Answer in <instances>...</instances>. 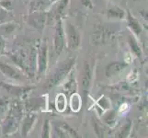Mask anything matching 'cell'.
Instances as JSON below:
<instances>
[{
	"mask_svg": "<svg viewBox=\"0 0 148 138\" xmlns=\"http://www.w3.org/2000/svg\"><path fill=\"white\" fill-rule=\"evenodd\" d=\"M24 105L19 99L15 100L11 104H9L8 113L4 117L0 124L1 135L3 136L12 135L19 129L20 122L25 114Z\"/></svg>",
	"mask_w": 148,
	"mask_h": 138,
	"instance_id": "6da1fadb",
	"label": "cell"
},
{
	"mask_svg": "<svg viewBox=\"0 0 148 138\" xmlns=\"http://www.w3.org/2000/svg\"><path fill=\"white\" fill-rule=\"evenodd\" d=\"M75 65V57H68L64 61L61 62L57 67L54 69L53 72L51 74V76L47 78L46 82L44 85V89L46 90H49L53 89V87L57 86L61 82L67 78L69 74L72 72L74 66Z\"/></svg>",
	"mask_w": 148,
	"mask_h": 138,
	"instance_id": "7a4b0ae2",
	"label": "cell"
},
{
	"mask_svg": "<svg viewBox=\"0 0 148 138\" xmlns=\"http://www.w3.org/2000/svg\"><path fill=\"white\" fill-rule=\"evenodd\" d=\"M48 44L46 40L42 42L37 48V71L36 75L38 79L45 75L48 68Z\"/></svg>",
	"mask_w": 148,
	"mask_h": 138,
	"instance_id": "3957f363",
	"label": "cell"
},
{
	"mask_svg": "<svg viewBox=\"0 0 148 138\" xmlns=\"http://www.w3.org/2000/svg\"><path fill=\"white\" fill-rule=\"evenodd\" d=\"M53 46V53L57 56H59L63 53L65 47V33L63 24V19H59L55 21Z\"/></svg>",
	"mask_w": 148,
	"mask_h": 138,
	"instance_id": "277c9868",
	"label": "cell"
},
{
	"mask_svg": "<svg viewBox=\"0 0 148 138\" xmlns=\"http://www.w3.org/2000/svg\"><path fill=\"white\" fill-rule=\"evenodd\" d=\"M65 45L71 51L77 50L81 45V33L74 24L67 22L64 30Z\"/></svg>",
	"mask_w": 148,
	"mask_h": 138,
	"instance_id": "5b68a950",
	"label": "cell"
},
{
	"mask_svg": "<svg viewBox=\"0 0 148 138\" xmlns=\"http://www.w3.org/2000/svg\"><path fill=\"white\" fill-rule=\"evenodd\" d=\"M114 40V32L105 27H98L90 37L91 43L98 46L111 43Z\"/></svg>",
	"mask_w": 148,
	"mask_h": 138,
	"instance_id": "8992f818",
	"label": "cell"
},
{
	"mask_svg": "<svg viewBox=\"0 0 148 138\" xmlns=\"http://www.w3.org/2000/svg\"><path fill=\"white\" fill-rule=\"evenodd\" d=\"M93 76V65L88 60L85 61L83 70H82V78H81V89L84 98V104L88 101V95L90 89L91 82H92Z\"/></svg>",
	"mask_w": 148,
	"mask_h": 138,
	"instance_id": "52a82bcc",
	"label": "cell"
},
{
	"mask_svg": "<svg viewBox=\"0 0 148 138\" xmlns=\"http://www.w3.org/2000/svg\"><path fill=\"white\" fill-rule=\"evenodd\" d=\"M0 87L6 90L8 93L14 96L15 98L19 100H25L28 97V95L32 91L34 87L32 86H18V85H13L7 82H0Z\"/></svg>",
	"mask_w": 148,
	"mask_h": 138,
	"instance_id": "ba28073f",
	"label": "cell"
},
{
	"mask_svg": "<svg viewBox=\"0 0 148 138\" xmlns=\"http://www.w3.org/2000/svg\"><path fill=\"white\" fill-rule=\"evenodd\" d=\"M28 54L29 50L26 49H19L14 52L8 53V57L14 63V65L19 68L25 76H28Z\"/></svg>",
	"mask_w": 148,
	"mask_h": 138,
	"instance_id": "9c48e42d",
	"label": "cell"
},
{
	"mask_svg": "<svg viewBox=\"0 0 148 138\" xmlns=\"http://www.w3.org/2000/svg\"><path fill=\"white\" fill-rule=\"evenodd\" d=\"M26 22L29 26L42 32L47 24V11H34L29 12L26 17Z\"/></svg>",
	"mask_w": 148,
	"mask_h": 138,
	"instance_id": "30bf717a",
	"label": "cell"
},
{
	"mask_svg": "<svg viewBox=\"0 0 148 138\" xmlns=\"http://www.w3.org/2000/svg\"><path fill=\"white\" fill-rule=\"evenodd\" d=\"M0 72L7 78L15 81H22L25 76V74L16 65H12L4 61H0Z\"/></svg>",
	"mask_w": 148,
	"mask_h": 138,
	"instance_id": "8fae6325",
	"label": "cell"
},
{
	"mask_svg": "<svg viewBox=\"0 0 148 138\" xmlns=\"http://www.w3.org/2000/svg\"><path fill=\"white\" fill-rule=\"evenodd\" d=\"M37 119L38 115L36 112H25L19 125L20 135L22 137H27L29 135L35 124L37 122Z\"/></svg>",
	"mask_w": 148,
	"mask_h": 138,
	"instance_id": "7c38bea8",
	"label": "cell"
},
{
	"mask_svg": "<svg viewBox=\"0 0 148 138\" xmlns=\"http://www.w3.org/2000/svg\"><path fill=\"white\" fill-rule=\"evenodd\" d=\"M70 0H57L53 3L50 9L47 11V19L51 18L52 20H57L62 19L65 9L67 8Z\"/></svg>",
	"mask_w": 148,
	"mask_h": 138,
	"instance_id": "4fadbf2b",
	"label": "cell"
},
{
	"mask_svg": "<svg viewBox=\"0 0 148 138\" xmlns=\"http://www.w3.org/2000/svg\"><path fill=\"white\" fill-rule=\"evenodd\" d=\"M47 106V100L45 97H36V98L28 99L25 101L24 109L27 112H39L43 111Z\"/></svg>",
	"mask_w": 148,
	"mask_h": 138,
	"instance_id": "5bb4252c",
	"label": "cell"
},
{
	"mask_svg": "<svg viewBox=\"0 0 148 138\" xmlns=\"http://www.w3.org/2000/svg\"><path fill=\"white\" fill-rule=\"evenodd\" d=\"M128 64L123 61H113L110 63L105 68V76L106 78H111L113 76L119 75L121 72H122L124 69L127 68Z\"/></svg>",
	"mask_w": 148,
	"mask_h": 138,
	"instance_id": "9a60e30c",
	"label": "cell"
},
{
	"mask_svg": "<svg viewBox=\"0 0 148 138\" xmlns=\"http://www.w3.org/2000/svg\"><path fill=\"white\" fill-rule=\"evenodd\" d=\"M125 19H126V22H127V26H128V28L130 29L132 33L136 37L140 36L142 32H143L142 25L139 22V20L131 13L130 10H127L126 11Z\"/></svg>",
	"mask_w": 148,
	"mask_h": 138,
	"instance_id": "2e32d148",
	"label": "cell"
},
{
	"mask_svg": "<svg viewBox=\"0 0 148 138\" xmlns=\"http://www.w3.org/2000/svg\"><path fill=\"white\" fill-rule=\"evenodd\" d=\"M126 17V12L116 5H110L107 9V18L110 20H122Z\"/></svg>",
	"mask_w": 148,
	"mask_h": 138,
	"instance_id": "e0dca14e",
	"label": "cell"
},
{
	"mask_svg": "<svg viewBox=\"0 0 148 138\" xmlns=\"http://www.w3.org/2000/svg\"><path fill=\"white\" fill-rule=\"evenodd\" d=\"M52 4V0H32L29 3V12L48 11Z\"/></svg>",
	"mask_w": 148,
	"mask_h": 138,
	"instance_id": "ac0fdd59",
	"label": "cell"
},
{
	"mask_svg": "<svg viewBox=\"0 0 148 138\" xmlns=\"http://www.w3.org/2000/svg\"><path fill=\"white\" fill-rule=\"evenodd\" d=\"M70 76H68L66 82L64 84V94L66 96H70L71 94H73L74 92H76L77 90V84H76V80L74 76V74L70 73Z\"/></svg>",
	"mask_w": 148,
	"mask_h": 138,
	"instance_id": "d6986e66",
	"label": "cell"
},
{
	"mask_svg": "<svg viewBox=\"0 0 148 138\" xmlns=\"http://www.w3.org/2000/svg\"><path fill=\"white\" fill-rule=\"evenodd\" d=\"M128 43L130 46V49L132 52L135 56H137L138 58H141L142 55H143V52H142V49H141V46L138 43V41L136 40L135 36L134 34H129L128 36Z\"/></svg>",
	"mask_w": 148,
	"mask_h": 138,
	"instance_id": "ffe728a7",
	"label": "cell"
},
{
	"mask_svg": "<svg viewBox=\"0 0 148 138\" xmlns=\"http://www.w3.org/2000/svg\"><path fill=\"white\" fill-rule=\"evenodd\" d=\"M116 117H117L116 111L109 109L107 110L106 112H103V114H102V121H103L104 124H106L108 127H111L115 124Z\"/></svg>",
	"mask_w": 148,
	"mask_h": 138,
	"instance_id": "44dd1931",
	"label": "cell"
},
{
	"mask_svg": "<svg viewBox=\"0 0 148 138\" xmlns=\"http://www.w3.org/2000/svg\"><path fill=\"white\" fill-rule=\"evenodd\" d=\"M70 100H69V105L70 108L74 112H78L81 110V104H82V100H81V97L77 93V92H74L73 94L70 96Z\"/></svg>",
	"mask_w": 148,
	"mask_h": 138,
	"instance_id": "7402d4cb",
	"label": "cell"
},
{
	"mask_svg": "<svg viewBox=\"0 0 148 138\" xmlns=\"http://www.w3.org/2000/svg\"><path fill=\"white\" fill-rule=\"evenodd\" d=\"M92 125L95 134L98 137H105L107 135V125L92 117Z\"/></svg>",
	"mask_w": 148,
	"mask_h": 138,
	"instance_id": "603a6c76",
	"label": "cell"
},
{
	"mask_svg": "<svg viewBox=\"0 0 148 138\" xmlns=\"http://www.w3.org/2000/svg\"><path fill=\"white\" fill-rule=\"evenodd\" d=\"M55 107L59 112H64L65 111L67 107V100H66V95L64 93H59L56 96Z\"/></svg>",
	"mask_w": 148,
	"mask_h": 138,
	"instance_id": "cb8c5ba5",
	"label": "cell"
},
{
	"mask_svg": "<svg viewBox=\"0 0 148 138\" xmlns=\"http://www.w3.org/2000/svg\"><path fill=\"white\" fill-rule=\"evenodd\" d=\"M59 126L62 128L64 133L67 135V137H74V138H79L81 137V135L76 132L72 126L70 124H68L66 122H59Z\"/></svg>",
	"mask_w": 148,
	"mask_h": 138,
	"instance_id": "d4e9b609",
	"label": "cell"
},
{
	"mask_svg": "<svg viewBox=\"0 0 148 138\" xmlns=\"http://www.w3.org/2000/svg\"><path fill=\"white\" fill-rule=\"evenodd\" d=\"M15 29H16V23L13 21H9L6 23H2L0 24V34L4 36V35H10L11 34Z\"/></svg>",
	"mask_w": 148,
	"mask_h": 138,
	"instance_id": "484cf974",
	"label": "cell"
},
{
	"mask_svg": "<svg viewBox=\"0 0 148 138\" xmlns=\"http://www.w3.org/2000/svg\"><path fill=\"white\" fill-rule=\"evenodd\" d=\"M131 130H132V122L131 121H127L126 124L121 126V128L120 131L117 133V135H115L118 138H126L128 137L131 134Z\"/></svg>",
	"mask_w": 148,
	"mask_h": 138,
	"instance_id": "4316f807",
	"label": "cell"
},
{
	"mask_svg": "<svg viewBox=\"0 0 148 138\" xmlns=\"http://www.w3.org/2000/svg\"><path fill=\"white\" fill-rule=\"evenodd\" d=\"M9 104H10V102L8 98H6V97L0 98V120L3 119L8 113Z\"/></svg>",
	"mask_w": 148,
	"mask_h": 138,
	"instance_id": "83f0119b",
	"label": "cell"
},
{
	"mask_svg": "<svg viewBox=\"0 0 148 138\" xmlns=\"http://www.w3.org/2000/svg\"><path fill=\"white\" fill-rule=\"evenodd\" d=\"M51 135H52V124H51L49 119H46L42 124V138H49V137H51Z\"/></svg>",
	"mask_w": 148,
	"mask_h": 138,
	"instance_id": "f1b7e54d",
	"label": "cell"
},
{
	"mask_svg": "<svg viewBox=\"0 0 148 138\" xmlns=\"http://www.w3.org/2000/svg\"><path fill=\"white\" fill-rule=\"evenodd\" d=\"M97 105H98L99 108H100V110L102 111L109 110V109H110V107H111L110 100L105 96L101 97V98H99L98 100V101H97Z\"/></svg>",
	"mask_w": 148,
	"mask_h": 138,
	"instance_id": "f546056e",
	"label": "cell"
},
{
	"mask_svg": "<svg viewBox=\"0 0 148 138\" xmlns=\"http://www.w3.org/2000/svg\"><path fill=\"white\" fill-rule=\"evenodd\" d=\"M12 17H13V15H12L11 11H8V10L1 9V11H0V24L12 21L13 20Z\"/></svg>",
	"mask_w": 148,
	"mask_h": 138,
	"instance_id": "4dcf8cb0",
	"label": "cell"
},
{
	"mask_svg": "<svg viewBox=\"0 0 148 138\" xmlns=\"http://www.w3.org/2000/svg\"><path fill=\"white\" fill-rule=\"evenodd\" d=\"M53 137H59V138H67V135L64 133V131L61 128V127L58 126H53Z\"/></svg>",
	"mask_w": 148,
	"mask_h": 138,
	"instance_id": "1f68e13d",
	"label": "cell"
},
{
	"mask_svg": "<svg viewBox=\"0 0 148 138\" xmlns=\"http://www.w3.org/2000/svg\"><path fill=\"white\" fill-rule=\"evenodd\" d=\"M0 7L2 9L11 11L12 10V0H0Z\"/></svg>",
	"mask_w": 148,
	"mask_h": 138,
	"instance_id": "d6a6232c",
	"label": "cell"
},
{
	"mask_svg": "<svg viewBox=\"0 0 148 138\" xmlns=\"http://www.w3.org/2000/svg\"><path fill=\"white\" fill-rule=\"evenodd\" d=\"M5 49H6V41L4 37L0 34V56L5 54Z\"/></svg>",
	"mask_w": 148,
	"mask_h": 138,
	"instance_id": "836d02e7",
	"label": "cell"
},
{
	"mask_svg": "<svg viewBox=\"0 0 148 138\" xmlns=\"http://www.w3.org/2000/svg\"><path fill=\"white\" fill-rule=\"evenodd\" d=\"M80 2L86 8H88V9H92L93 8L92 0H80Z\"/></svg>",
	"mask_w": 148,
	"mask_h": 138,
	"instance_id": "e575fe53",
	"label": "cell"
},
{
	"mask_svg": "<svg viewBox=\"0 0 148 138\" xmlns=\"http://www.w3.org/2000/svg\"><path fill=\"white\" fill-rule=\"evenodd\" d=\"M140 15H141V17L144 19L145 21L147 22V10L146 9H142V10H140Z\"/></svg>",
	"mask_w": 148,
	"mask_h": 138,
	"instance_id": "d590c367",
	"label": "cell"
},
{
	"mask_svg": "<svg viewBox=\"0 0 148 138\" xmlns=\"http://www.w3.org/2000/svg\"><path fill=\"white\" fill-rule=\"evenodd\" d=\"M57 0H52V3H54V2H56Z\"/></svg>",
	"mask_w": 148,
	"mask_h": 138,
	"instance_id": "8d00e7d4",
	"label": "cell"
}]
</instances>
